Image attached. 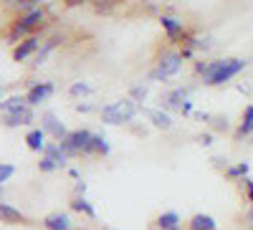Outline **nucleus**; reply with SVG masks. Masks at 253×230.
Returning <instances> with one entry per match:
<instances>
[{"label":"nucleus","instance_id":"nucleus-26","mask_svg":"<svg viewBox=\"0 0 253 230\" xmlns=\"http://www.w3.org/2000/svg\"><path fill=\"white\" fill-rule=\"evenodd\" d=\"M15 175V167L13 164H8V162H3V164H0V187H3L10 177Z\"/></svg>","mask_w":253,"mask_h":230},{"label":"nucleus","instance_id":"nucleus-5","mask_svg":"<svg viewBox=\"0 0 253 230\" xmlns=\"http://www.w3.org/2000/svg\"><path fill=\"white\" fill-rule=\"evenodd\" d=\"M41 20H43V10H31V13H26L23 18L18 20V23L13 26V31H10V40H18L20 36H26L31 28H36V26H41Z\"/></svg>","mask_w":253,"mask_h":230},{"label":"nucleus","instance_id":"nucleus-30","mask_svg":"<svg viewBox=\"0 0 253 230\" xmlns=\"http://www.w3.org/2000/svg\"><path fill=\"white\" fill-rule=\"evenodd\" d=\"M132 96H137V99H144V96H147V89H144V86H134V89H132Z\"/></svg>","mask_w":253,"mask_h":230},{"label":"nucleus","instance_id":"nucleus-11","mask_svg":"<svg viewBox=\"0 0 253 230\" xmlns=\"http://www.w3.org/2000/svg\"><path fill=\"white\" fill-rule=\"evenodd\" d=\"M46 230H71V218L66 213H51L43 218Z\"/></svg>","mask_w":253,"mask_h":230},{"label":"nucleus","instance_id":"nucleus-1","mask_svg":"<svg viewBox=\"0 0 253 230\" xmlns=\"http://www.w3.org/2000/svg\"><path fill=\"white\" fill-rule=\"evenodd\" d=\"M101 121L104 124H126L137 116V104L129 99H117L107 107H101Z\"/></svg>","mask_w":253,"mask_h":230},{"label":"nucleus","instance_id":"nucleus-22","mask_svg":"<svg viewBox=\"0 0 253 230\" xmlns=\"http://www.w3.org/2000/svg\"><path fill=\"white\" fill-rule=\"evenodd\" d=\"M58 40H61V38H51V40H46V43H43V46L38 48V53H36V61H33L36 66H38V64H46L48 53H51V51H53V48L58 46Z\"/></svg>","mask_w":253,"mask_h":230},{"label":"nucleus","instance_id":"nucleus-23","mask_svg":"<svg viewBox=\"0 0 253 230\" xmlns=\"http://www.w3.org/2000/svg\"><path fill=\"white\" fill-rule=\"evenodd\" d=\"M91 150H94V154H104V157H107L112 147H109V142H107V137H104V134H94Z\"/></svg>","mask_w":253,"mask_h":230},{"label":"nucleus","instance_id":"nucleus-34","mask_svg":"<svg viewBox=\"0 0 253 230\" xmlns=\"http://www.w3.org/2000/svg\"><path fill=\"white\" fill-rule=\"evenodd\" d=\"M200 142L203 144H210V142H213V137H210V134H200Z\"/></svg>","mask_w":253,"mask_h":230},{"label":"nucleus","instance_id":"nucleus-29","mask_svg":"<svg viewBox=\"0 0 253 230\" xmlns=\"http://www.w3.org/2000/svg\"><path fill=\"white\" fill-rule=\"evenodd\" d=\"M213 127H215V129H223V132H225V129L230 127V124H228V119H225V116H215V119H213Z\"/></svg>","mask_w":253,"mask_h":230},{"label":"nucleus","instance_id":"nucleus-7","mask_svg":"<svg viewBox=\"0 0 253 230\" xmlns=\"http://www.w3.org/2000/svg\"><path fill=\"white\" fill-rule=\"evenodd\" d=\"M36 121V114H33V107L28 104V107H23V109H15V112H8L5 116H3V124L5 127H28V124H33Z\"/></svg>","mask_w":253,"mask_h":230},{"label":"nucleus","instance_id":"nucleus-32","mask_svg":"<svg viewBox=\"0 0 253 230\" xmlns=\"http://www.w3.org/2000/svg\"><path fill=\"white\" fill-rule=\"evenodd\" d=\"M180 112H182V114H190V112H193V101H185Z\"/></svg>","mask_w":253,"mask_h":230},{"label":"nucleus","instance_id":"nucleus-17","mask_svg":"<svg viewBox=\"0 0 253 230\" xmlns=\"http://www.w3.org/2000/svg\"><path fill=\"white\" fill-rule=\"evenodd\" d=\"M155 225H157L160 230H172V228H180V215H177L175 210H167V213H162V215L155 220Z\"/></svg>","mask_w":253,"mask_h":230},{"label":"nucleus","instance_id":"nucleus-35","mask_svg":"<svg viewBox=\"0 0 253 230\" xmlns=\"http://www.w3.org/2000/svg\"><path fill=\"white\" fill-rule=\"evenodd\" d=\"M81 0H66V5H79Z\"/></svg>","mask_w":253,"mask_h":230},{"label":"nucleus","instance_id":"nucleus-19","mask_svg":"<svg viewBox=\"0 0 253 230\" xmlns=\"http://www.w3.org/2000/svg\"><path fill=\"white\" fill-rule=\"evenodd\" d=\"M248 134H253V104H248V107H246V112H243V121H241V127H238L236 137L243 139V137H248Z\"/></svg>","mask_w":253,"mask_h":230},{"label":"nucleus","instance_id":"nucleus-16","mask_svg":"<svg viewBox=\"0 0 253 230\" xmlns=\"http://www.w3.org/2000/svg\"><path fill=\"white\" fill-rule=\"evenodd\" d=\"M160 23H162V28L167 31V36H170V38H180L182 36V20H177L172 15H162Z\"/></svg>","mask_w":253,"mask_h":230},{"label":"nucleus","instance_id":"nucleus-18","mask_svg":"<svg viewBox=\"0 0 253 230\" xmlns=\"http://www.w3.org/2000/svg\"><path fill=\"white\" fill-rule=\"evenodd\" d=\"M71 210H76V213H84V215H89V218H96V207L84 197V195H76L74 200H71Z\"/></svg>","mask_w":253,"mask_h":230},{"label":"nucleus","instance_id":"nucleus-20","mask_svg":"<svg viewBox=\"0 0 253 230\" xmlns=\"http://www.w3.org/2000/svg\"><path fill=\"white\" fill-rule=\"evenodd\" d=\"M150 119H152V124H155L157 129H170V127H172L170 114L162 112V109H152V112H150Z\"/></svg>","mask_w":253,"mask_h":230},{"label":"nucleus","instance_id":"nucleus-36","mask_svg":"<svg viewBox=\"0 0 253 230\" xmlns=\"http://www.w3.org/2000/svg\"><path fill=\"white\" fill-rule=\"evenodd\" d=\"M172 230H180V228H172Z\"/></svg>","mask_w":253,"mask_h":230},{"label":"nucleus","instance_id":"nucleus-21","mask_svg":"<svg viewBox=\"0 0 253 230\" xmlns=\"http://www.w3.org/2000/svg\"><path fill=\"white\" fill-rule=\"evenodd\" d=\"M28 107V99L26 96H10L8 101H0V112L8 114V112H15V109H23Z\"/></svg>","mask_w":253,"mask_h":230},{"label":"nucleus","instance_id":"nucleus-31","mask_svg":"<svg viewBox=\"0 0 253 230\" xmlns=\"http://www.w3.org/2000/svg\"><path fill=\"white\" fill-rule=\"evenodd\" d=\"M94 107H91V104H76V112H84V114H86V112H91Z\"/></svg>","mask_w":253,"mask_h":230},{"label":"nucleus","instance_id":"nucleus-15","mask_svg":"<svg viewBox=\"0 0 253 230\" xmlns=\"http://www.w3.org/2000/svg\"><path fill=\"white\" fill-rule=\"evenodd\" d=\"M26 144H28V150H33V152H43L46 150V132L43 129H31L26 134Z\"/></svg>","mask_w":253,"mask_h":230},{"label":"nucleus","instance_id":"nucleus-4","mask_svg":"<svg viewBox=\"0 0 253 230\" xmlns=\"http://www.w3.org/2000/svg\"><path fill=\"white\" fill-rule=\"evenodd\" d=\"M180 69H182V56L180 53H167V56H162L157 61V66L150 71V78L152 81H165V78L175 76Z\"/></svg>","mask_w":253,"mask_h":230},{"label":"nucleus","instance_id":"nucleus-3","mask_svg":"<svg viewBox=\"0 0 253 230\" xmlns=\"http://www.w3.org/2000/svg\"><path fill=\"white\" fill-rule=\"evenodd\" d=\"M246 66H248L246 58H220L215 74L210 76V81H208V86H223V83H228L230 78H236Z\"/></svg>","mask_w":253,"mask_h":230},{"label":"nucleus","instance_id":"nucleus-9","mask_svg":"<svg viewBox=\"0 0 253 230\" xmlns=\"http://www.w3.org/2000/svg\"><path fill=\"white\" fill-rule=\"evenodd\" d=\"M0 223H8V225H23L26 223V215L13 207L10 202H0Z\"/></svg>","mask_w":253,"mask_h":230},{"label":"nucleus","instance_id":"nucleus-10","mask_svg":"<svg viewBox=\"0 0 253 230\" xmlns=\"http://www.w3.org/2000/svg\"><path fill=\"white\" fill-rule=\"evenodd\" d=\"M38 48H41V40L38 38H26L23 43H18L15 46V51H13V61H26L31 53H38Z\"/></svg>","mask_w":253,"mask_h":230},{"label":"nucleus","instance_id":"nucleus-27","mask_svg":"<svg viewBox=\"0 0 253 230\" xmlns=\"http://www.w3.org/2000/svg\"><path fill=\"white\" fill-rule=\"evenodd\" d=\"M38 170H41V172H53V170H58V167L53 164V159H48V157L43 154V157H41V162H38Z\"/></svg>","mask_w":253,"mask_h":230},{"label":"nucleus","instance_id":"nucleus-6","mask_svg":"<svg viewBox=\"0 0 253 230\" xmlns=\"http://www.w3.org/2000/svg\"><path fill=\"white\" fill-rule=\"evenodd\" d=\"M41 129H43L46 134H51L56 142L69 137V129L63 127V121H58V116L53 112H43V114H41Z\"/></svg>","mask_w":253,"mask_h":230},{"label":"nucleus","instance_id":"nucleus-8","mask_svg":"<svg viewBox=\"0 0 253 230\" xmlns=\"http://www.w3.org/2000/svg\"><path fill=\"white\" fill-rule=\"evenodd\" d=\"M51 94H53V83H51V81H41V83H33L26 99H28L31 107H38V104H41V101H46Z\"/></svg>","mask_w":253,"mask_h":230},{"label":"nucleus","instance_id":"nucleus-14","mask_svg":"<svg viewBox=\"0 0 253 230\" xmlns=\"http://www.w3.org/2000/svg\"><path fill=\"white\" fill-rule=\"evenodd\" d=\"M43 154H46L48 159H53V164H56V167H66V162H69V154L61 150V144H58V142H53V144H46Z\"/></svg>","mask_w":253,"mask_h":230},{"label":"nucleus","instance_id":"nucleus-12","mask_svg":"<svg viewBox=\"0 0 253 230\" xmlns=\"http://www.w3.org/2000/svg\"><path fill=\"white\" fill-rule=\"evenodd\" d=\"M190 230H218V223L213 215H205V213H198L190 218Z\"/></svg>","mask_w":253,"mask_h":230},{"label":"nucleus","instance_id":"nucleus-28","mask_svg":"<svg viewBox=\"0 0 253 230\" xmlns=\"http://www.w3.org/2000/svg\"><path fill=\"white\" fill-rule=\"evenodd\" d=\"M243 187H246V192H248L251 207H253V180H251V177H243Z\"/></svg>","mask_w":253,"mask_h":230},{"label":"nucleus","instance_id":"nucleus-13","mask_svg":"<svg viewBox=\"0 0 253 230\" xmlns=\"http://www.w3.org/2000/svg\"><path fill=\"white\" fill-rule=\"evenodd\" d=\"M185 101H187V89H175L162 99V107L165 109H182Z\"/></svg>","mask_w":253,"mask_h":230},{"label":"nucleus","instance_id":"nucleus-24","mask_svg":"<svg viewBox=\"0 0 253 230\" xmlns=\"http://www.w3.org/2000/svg\"><path fill=\"white\" fill-rule=\"evenodd\" d=\"M248 170H251V167H248V162H238V164H233V167H228V177L230 180H236V177H248Z\"/></svg>","mask_w":253,"mask_h":230},{"label":"nucleus","instance_id":"nucleus-2","mask_svg":"<svg viewBox=\"0 0 253 230\" xmlns=\"http://www.w3.org/2000/svg\"><path fill=\"white\" fill-rule=\"evenodd\" d=\"M91 139L94 134L89 129H76V132H69L66 139H61V150L66 152L69 157H76V154H94L91 150Z\"/></svg>","mask_w":253,"mask_h":230},{"label":"nucleus","instance_id":"nucleus-25","mask_svg":"<svg viewBox=\"0 0 253 230\" xmlns=\"http://www.w3.org/2000/svg\"><path fill=\"white\" fill-rule=\"evenodd\" d=\"M94 89L89 86V83H84V81H76V83H71V89H69V94L71 96H89Z\"/></svg>","mask_w":253,"mask_h":230},{"label":"nucleus","instance_id":"nucleus-33","mask_svg":"<svg viewBox=\"0 0 253 230\" xmlns=\"http://www.w3.org/2000/svg\"><path fill=\"white\" fill-rule=\"evenodd\" d=\"M84 192H86V182H79L76 185V195H84Z\"/></svg>","mask_w":253,"mask_h":230}]
</instances>
